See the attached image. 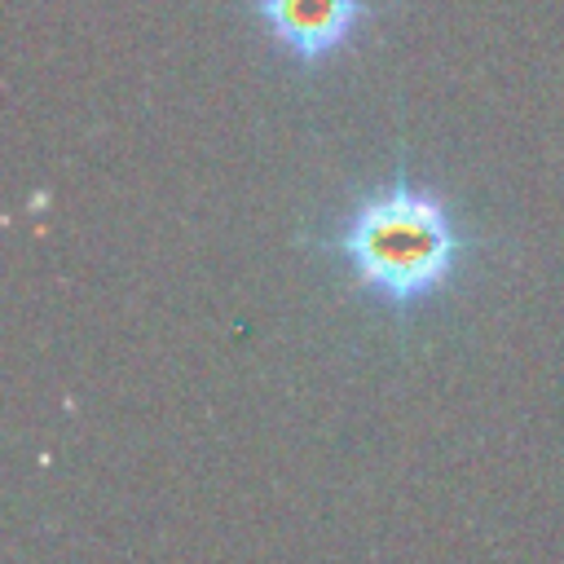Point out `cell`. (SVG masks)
<instances>
[{
	"label": "cell",
	"mask_w": 564,
	"mask_h": 564,
	"mask_svg": "<svg viewBox=\"0 0 564 564\" xmlns=\"http://www.w3.org/2000/svg\"><path fill=\"white\" fill-rule=\"evenodd\" d=\"M304 242L335 260L348 286L397 313V322L454 291L480 251V238L454 216L449 198L410 176L405 150L397 154L388 181L357 194Z\"/></svg>",
	"instance_id": "cell-1"
},
{
	"label": "cell",
	"mask_w": 564,
	"mask_h": 564,
	"mask_svg": "<svg viewBox=\"0 0 564 564\" xmlns=\"http://www.w3.org/2000/svg\"><path fill=\"white\" fill-rule=\"evenodd\" d=\"M247 13L300 70H317L330 57L348 53L366 35V26L383 18V9H375L370 0H247Z\"/></svg>",
	"instance_id": "cell-2"
}]
</instances>
